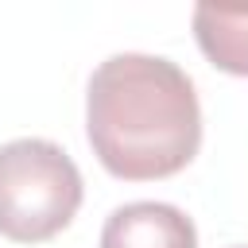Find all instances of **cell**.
Listing matches in <instances>:
<instances>
[{"label": "cell", "mask_w": 248, "mask_h": 248, "mask_svg": "<svg viewBox=\"0 0 248 248\" xmlns=\"http://www.w3.org/2000/svg\"><path fill=\"white\" fill-rule=\"evenodd\" d=\"M85 136L97 163L124 182L170 178L202 147L190 74L163 54H112L85 89Z\"/></svg>", "instance_id": "6da1fadb"}, {"label": "cell", "mask_w": 248, "mask_h": 248, "mask_svg": "<svg viewBox=\"0 0 248 248\" xmlns=\"http://www.w3.org/2000/svg\"><path fill=\"white\" fill-rule=\"evenodd\" d=\"M81 198V170L58 143L23 136L0 147V236L43 244L78 217Z\"/></svg>", "instance_id": "7a4b0ae2"}, {"label": "cell", "mask_w": 248, "mask_h": 248, "mask_svg": "<svg viewBox=\"0 0 248 248\" xmlns=\"http://www.w3.org/2000/svg\"><path fill=\"white\" fill-rule=\"evenodd\" d=\"M101 248H198V229L170 202H128L108 213Z\"/></svg>", "instance_id": "3957f363"}, {"label": "cell", "mask_w": 248, "mask_h": 248, "mask_svg": "<svg viewBox=\"0 0 248 248\" xmlns=\"http://www.w3.org/2000/svg\"><path fill=\"white\" fill-rule=\"evenodd\" d=\"M194 39L217 70H225L232 78H248V8L198 4Z\"/></svg>", "instance_id": "277c9868"}]
</instances>
